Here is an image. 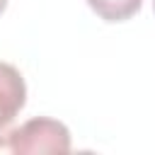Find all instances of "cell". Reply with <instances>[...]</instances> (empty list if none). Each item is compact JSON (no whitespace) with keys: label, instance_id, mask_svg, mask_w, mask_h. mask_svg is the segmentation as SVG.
<instances>
[{"label":"cell","instance_id":"1","mask_svg":"<svg viewBox=\"0 0 155 155\" xmlns=\"http://www.w3.org/2000/svg\"><path fill=\"white\" fill-rule=\"evenodd\" d=\"M7 148L12 153H68L70 131L56 119L36 116L24 121L19 128L10 131Z\"/></svg>","mask_w":155,"mask_h":155},{"label":"cell","instance_id":"2","mask_svg":"<svg viewBox=\"0 0 155 155\" xmlns=\"http://www.w3.org/2000/svg\"><path fill=\"white\" fill-rule=\"evenodd\" d=\"M27 102V85L22 73L0 61V148L7 145L10 126Z\"/></svg>","mask_w":155,"mask_h":155},{"label":"cell","instance_id":"3","mask_svg":"<svg viewBox=\"0 0 155 155\" xmlns=\"http://www.w3.org/2000/svg\"><path fill=\"white\" fill-rule=\"evenodd\" d=\"M143 0H87L92 12L104 22H124L140 10Z\"/></svg>","mask_w":155,"mask_h":155},{"label":"cell","instance_id":"4","mask_svg":"<svg viewBox=\"0 0 155 155\" xmlns=\"http://www.w3.org/2000/svg\"><path fill=\"white\" fill-rule=\"evenodd\" d=\"M5 7H7V0H0V15L5 12Z\"/></svg>","mask_w":155,"mask_h":155},{"label":"cell","instance_id":"5","mask_svg":"<svg viewBox=\"0 0 155 155\" xmlns=\"http://www.w3.org/2000/svg\"><path fill=\"white\" fill-rule=\"evenodd\" d=\"M153 10H155V0H153Z\"/></svg>","mask_w":155,"mask_h":155}]
</instances>
